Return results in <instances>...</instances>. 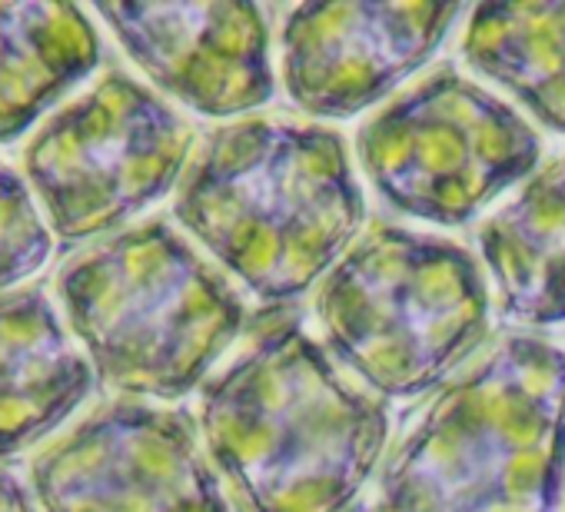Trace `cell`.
Masks as SVG:
<instances>
[{
    "label": "cell",
    "mask_w": 565,
    "mask_h": 512,
    "mask_svg": "<svg viewBox=\"0 0 565 512\" xmlns=\"http://www.w3.org/2000/svg\"><path fill=\"white\" fill-rule=\"evenodd\" d=\"M492 287L446 236L373 220L313 294L330 356L386 403L436 393L492 340Z\"/></svg>",
    "instance_id": "cell-4"
},
{
    "label": "cell",
    "mask_w": 565,
    "mask_h": 512,
    "mask_svg": "<svg viewBox=\"0 0 565 512\" xmlns=\"http://www.w3.org/2000/svg\"><path fill=\"white\" fill-rule=\"evenodd\" d=\"M279 81L307 117L350 120L423 71L462 18V4L317 0L273 8Z\"/></svg>",
    "instance_id": "cell-7"
},
{
    "label": "cell",
    "mask_w": 565,
    "mask_h": 512,
    "mask_svg": "<svg viewBox=\"0 0 565 512\" xmlns=\"http://www.w3.org/2000/svg\"><path fill=\"white\" fill-rule=\"evenodd\" d=\"M134 51L183 104L206 117H236L273 100V8L180 4L124 14Z\"/></svg>",
    "instance_id": "cell-8"
},
{
    "label": "cell",
    "mask_w": 565,
    "mask_h": 512,
    "mask_svg": "<svg viewBox=\"0 0 565 512\" xmlns=\"http://www.w3.org/2000/svg\"><path fill=\"white\" fill-rule=\"evenodd\" d=\"M356 163L390 210L466 226L539 170L542 137L456 64H439L360 124Z\"/></svg>",
    "instance_id": "cell-5"
},
{
    "label": "cell",
    "mask_w": 565,
    "mask_h": 512,
    "mask_svg": "<svg viewBox=\"0 0 565 512\" xmlns=\"http://www.w3.org/2000/svg\"><path fill=\"white\" fill-rule=\"evenodd\" d=\"M177 213L273 310L300 303L343 260L366 223V196L340 130L249 117L206 137Z\"/></svg>",
    "instance_id": "cell-3"
},
{
    "label": "cell",
    "mask_w": 565,
    "mask_h": 512,
    "mask_svg": "<svg viewBox=\"0 0 565 512\" xmlns=\"http://www.w3.org/2000/svg\"><path fill=\"white\" fill-rule=\"evenodd\" d=\"M476 246L499 320L532 330L565 323V153L476 230Z\"/></svg>",
    "instance_id": "cell-9"
},
{
    "label": "cell",
    "mask_w": 565,
    "mask_h": 512,
    "mask_svg": "<svg viewBox=\"0 0 565 512\" xmlns=\"http://www.w3.org/2000/svg\"><path fill=\"white\" fill-rule=\"evenodd\" d=\"M565 350L502 330L386 452L363 512H562Z\"/></svg>",
    "instance_id": "cell-2"
},
{
    "label": "cell",
    "mask_w": 565,
    "mask_h": 512,
    "mask_svg": "<svg viewBox=\"0 0 565 512\" xmlns=\"http://www.w3.org/2000/svg\"><path fill=\"white\" fill-rule=\"evenodd\" d=\"M459 61L509 90L545 130L565 137V0L472 8Z\"/></svg>",
    "instance_id": "cell-10"
},
{
    "label": "cell",
    "mask_w": 565,
    "mask_h": 512,
    "mask_svg": "<svg viewBox=\"0 0 565 512\" xmlns=\"http://www.w3.org/2000/svg\"><path fill=\"white\" fill-rule=\"evenodd\" d=\"M200 416L233 512H356L393 436L390 403L353 383L294 307L249 320Z\"/></svg>",
    "instance_id": "cell-1"
},
{
    "label": "cell",
    "mask_w": 565,
    "mask_h": 512,
    "mask_svg": "<svg viewBox=\"0 0 565 512\" xmlns=\"http://www.w3.org/2000/svg\"><path fill=\"white\" fill-rule=\"evenodd\" d=\"M110 287L114 360L143 390L186 393L249 327V310L226 277L163 226L117 249Z\"/></svg>",
    "instance_id": "cell-6"
}]
</instances>
